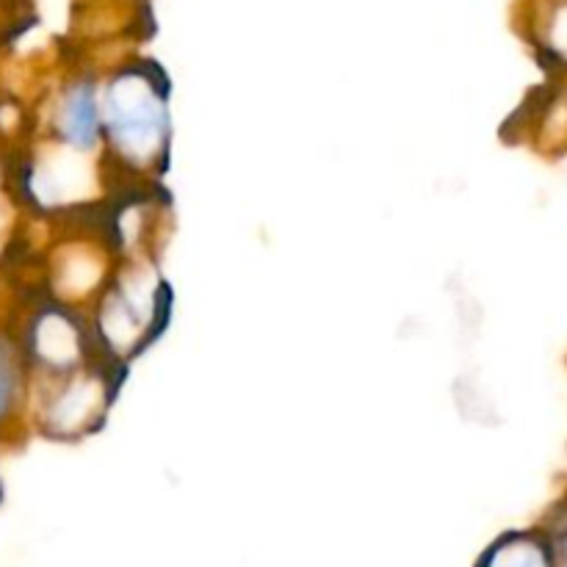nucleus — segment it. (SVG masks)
I'll list each match as a JSON object with an SVG mask.
<instances>
[{"label": "nucleus", "mask_w": 567, "mask_h": 567, "mask_svg": "<svg viewBox=\"0 0 567 567\" xmlns=\"http://www.w3.org/2000/svg\"><path fill=\"white\" fill-rule=\"evenodd\" d=\"M105 125L127 158L150 161L158 153L166 133L164 103L147 81L127 78L111 89L105 103Z\"/></svg>", "instance_id": "nucleus-1"}, {"label": "nucleus", "mask_w": 567, "mask_h": 567, "mask_svg": "<svg viewBox=\"0 0 567 567\" xmlns=\"http://www.w3.org/2000/svg\"><path fill=\"white\" fill-rule=\"evenodd\" d=\"M33 354L50 369H66L78 358V330L64 313H44L33 327Z\"/></svg>", "instance_id": "nucleus-2"}, {"label": "nucleus", "mask_w": 567, "mask_h": 567, "mask_svg": "<svg viewBox=\"0 0 567 567\" xmlns=\"http://www.w3.org/2000/svg\"><path fill=\"white\" fill-rule=\"evenodd\" d=\"M480 567H554L551 537L532 532L504 537L487 551Z\"/></svg>", "instance_id": "nucleus-3"}, {"label": "nucleus", "mask_w": 567, "mask_h": 567, "mask_svg": "<svg viewBox=\"0 0 567 567\" xmlns=\"http://www.w3.org/2000/svg\"><path fill=\"white\" fill-rule=\"evenodd\" d=\"M100 388L92 380H78L72 385H66L59 393L53 404H50V424L59 426L61 432H70L75 426H81L83 421H89V415L100 408Z\"/></svg>", "instance_id": "nucleus-4"}, {"label": "nucleus", "mask_w": 567, "mask_h": 567, "mask_svg": "<svg viewBox=\"0 0 567 567\" xmlns=\"http://www.w3.org/2000/svg\"><path fill=\"white\" fill-rule=\"evenodd\" d=\"M97 105H94L92 89H72L61 105V136L78 147H89L97 136Z\"/></svg>", "instance_id": "nucleus-5"}, {"label": "nucleus", "mask_w": 567, "mask_h": 567, "mask_svg": "<svg viewBox=\"0 0 567 567\" xmlns=\"http://www.w3.org/2000/svg\"><path fill=\"white\" fill-rule=\"evenodd\" d=\"M17 393H20V369L11 349L0 341V421L11 413Z\"/></svg>", "instance_id": "nucleus-6"}, {"label": "nucleus", "mask_w": 567, "mask_h": 567, "mask_svg": "<svg viewBox=\"0 0 567 567\" xmlns=\"http://www.w3.org/2000/svg\"><path fill=\"white\" fill-rule=\"evenodd\" d=\"M551 48L559 59L567 61V6L559 9V14L554 17L551 25Z\"/></svg>", "instance_id": "nucleus-7"}, {"label": "nucleus", "mask_w": 567, "mask_h": 567, "mask_svg": "<svg viewBox=\"0 0 567 567\" xmlns=\"http://www.w3.org/2000/svg\"><path fill=\"white\" fill-rule=\"evenodd\" d=\"M551 551H554V567H567V526L551 535Z\"/></svg>", "instance_id": "nucleus-8"}]
</instances>
